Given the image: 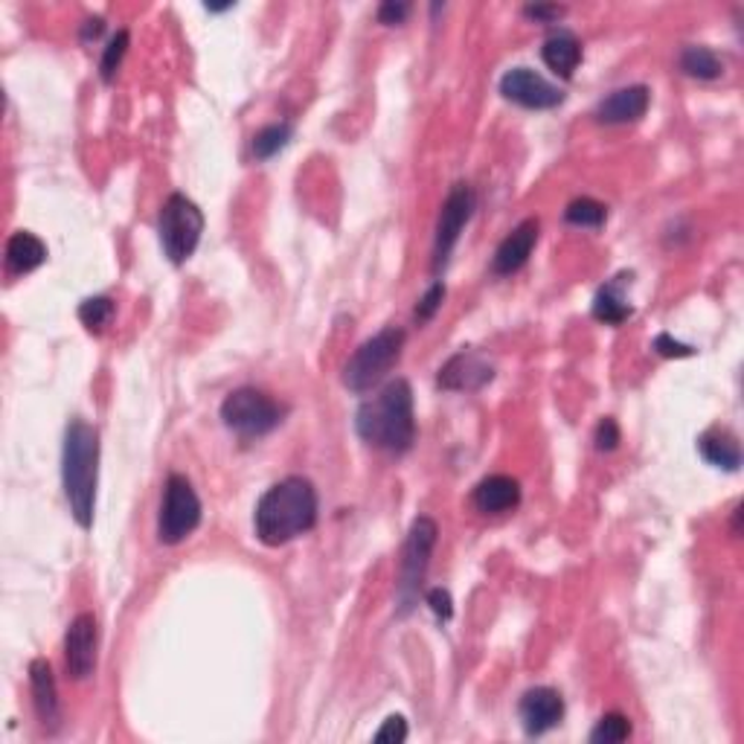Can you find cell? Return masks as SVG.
Instances as JSON below:
<instances>
[{"label": "cell", "mask_w": 744, "mask_h": 744, "mask_svg": "<svg viewBox=\"0 0 744 744\" xmlns=\"http://www.w3.org/2000/svg\"><path fill=\"white\" fill-rule=\"evenodd\" d=\"M593 442H597V451H614L616 445H620V424H616V419L605 416V419L597 424Z\"/></svg>", "instance_id": "29"}, {"label": "cell", "mask_w": 744, "mask_h": 744, "mask_svg": "<svg viewBox=\"0 0 744 744\" xmlns=\"http://www.w3.org/2000/svg\"><path fill=\"white\" fill-rule=\"evenodd\" d=\"M538 233H541V221H538V218H524V221L497 244V251H494L492 260L494 274H497V277H512V274H518V271L529 262L532 251H536Z\"/></svg>", "instance_id": "14"}, {"label": "cell", "mask_w": 744, "mask_h": 744, "mask_svg": "<svg viewBox=\"0 0 744 744\" xmlns=\"http://www.w3.org/2000/svg\"><path fill=\"white\" fill-rule=\"evenodd\" d=\"M677 64H681V70H684L686 76L701 79V82L719 79L721 73H724V64H721L719 56H716L710 47H698V44H693V47H684V52H681Z\"/></svg>", "instance_id": "22"}, {"label": "cell", "mask_w": 744, "mask_h": 744, "mask_svg": "<svg viewBox=\"0 0 744 744\" xmlns=\"http://www.w3.org/2000/svg\"><path fill=\"white\" fill-rule=\"evenodd\" d=\"M698 451H701V457L710 466L724 468V471H739L742 468V445L724 428H710L707 433H701L698 436Z\"/></svg>", "instance_id": "20"}, {"label": "cell", "mask_w": 744, "mask_h": 744, "mask_svg": "<svg viewBox=\"0 0 744 744\" xmlns=\"http://www.w3.org/2000/svg\"><path fill=\"white\" fill-rule=\"evenodd\" d=\"M628 283H632V274H616L611 283L599 288L597 297H593V317L599 323L620 326V323L632 317V303H628V295H625Z\"/></svg>", "instance_id": "18"}, {"label": "cell", "mask_w": 744, "mask_h": 744, "mask_svg": "<svg viewBox=\"0 0 744 744\" xmlns=\"http://www.w3.org/2000/svg\"><path fill=\"white\" fill-rule=\"evenodd\" d=\"M405 340V329H396V326H387L379 335H372L344 367V384L352 393H370L372 387H379L381 381L389 375V370L398 364Z\"/></svg>", "instance_id": "4"}, {"label": "cell", "mask_w": 744, "mask_h": 744, "mask_svg": "<svg viewBox=\"0 0 744 744\" xmlns=\"http://www.w3.org/2000/svg\"><path fill=\"white\" fill-rule=\"evenodd\" d=\"M501 94L509 103L529 108V111H547L555 105L564 103V91L553 82H547L541 73L529 68H512L503 73L501 79Z\"/></svg>", "instance_id": "10"}, {"label": "cell", "mask_w": 744, "mask_h": 744, "mask_svg": "<svg viewBox=\"0 0 744 744\" xmlns=\"http://www.w3.org/2000/svg\"><path fill=\"white\" fill-rule=\"evenodd\" d=\"M628 736H632V721L625 719L623 712H608L597 721V728L590 730L593 744H620Z\"/></svg>", "instance_id": "26"}, {"label": "cell", "mask_w": 744, "mask_h": 744, "mask_svg": "<svg viewBox=\"0 0 744 744\" xmlns=\"http://www.w3.org/2000/svg\"><path fill=\"white\" fill-rule=\"evenodd\" d=\"M424 602H428L433 614L440 616V620H445V623L454 616V599H451V593L445 588L428 590V593H424Z\"/></svg>", "instance_id": "31"}, {"label": "cell", "mask_w": 744, "mask_h": 744, "mask_svg": "<svg viewBox=\"0 0 744 744\" xmlns=\"http://www.w3.org/2000/svg\"><path fill=\"white\" fill-rule=\"evenodd\" d=\"M518 712L527 736H544V733L562 724L564 698L555 693L553 686H536V689L524 693Z\"/></svg>", "instance_id": "13"}, {"label": "cell", "mask_w": 744, "mask_h": 744, "mask_svg": "<svg viewBox=\"0 0 744 744\" xmlns=\"http://www.w3.org/2000/svg\"><path fill=\"white\" fill-rule=\"evenodd\" d=\"M655 352H658V356H663V358H689V356H695L693 347H686V344L675 340V338H672V335H667V332L655 338Z\"/></svg>", "instance_id": "32"}, {"label": "cell", "mask_w": 744, "mask_h": 744, "mask_svg": "<svg viewBox=\"0 0 744 744\" xmlns=\"http://www.w3.org/2000/svg\"><path fill=\"white\" fill-rule=\"evenodd\" d=\"M79 321L85 323L87 332H99L113 321V300L111 297H87L85 303L79 305Z\"/></svg>", "instance_id": "25"}, {"label": "cell", "mask_w": 744, "mask_h": 744, "mask_svg": "<svg viewBox=\"0 0 744 744\" xmlns=\"http://www.w3.org/2000/svg\"><path fill=\"white\" fill-rule=\"evenodd\" d=\"M407 15H410V3H396V0H387L379 7V21L387 26L405 24Z\"/></svg>", "instance_id": "33"}, {"label": "cell", "mask_w": 744, "mask_h": 744, "mask_svg": "<svg viewBox=\"0 0 744 744\" xmlns=\"http://www.w3.org/2000/svg\"><path fill=\"white\" fill-rule=\"evenodd\" d=\"M201 524V501L192 483L183 475H169L164 503L157 515V541L160 544H181Z\"/></svg>", "instance_id": "8"}, {"label": "cell", "mask_w": 744, "mask_h": 744, "mask_svg": "<svg viewBox=\"0 0 744 744\" xmlns=\"http://www.w3.org/2000/svg\"><path fill=\"white\" fill-rule=\"evenodd\" d=\"M494 367L485 361L480 352L475 349H463L457 356H451L445 364H442L440 375H436V384L442 389H451V393H477L483 389L485 384H492Z\"/></svg>", "instance_id": "12"}, {"label": "cell", "mask_w": 744, "mask_h": 744, "mask_svg": "<svg viewBox=\"0 0 744 744\" xmlns=\"http://www.w3.org/2000/svg\"><path fill=\"white\" fill-rule=\"evenodd\" d=\"M524 15L532 17V21H541V24H553L564 15V7H527Z\"/></svg>", "instance_id": "34"}, {"label": "cell", "mask_w": 744, "mask_h": 744, "mask_svg": "<svg viewBox=\"0 0 744 744\" xmlns=\"http://www.w3.org/2000/svg\"><path fill=\"white\" fill-rule=\"evenodd\" d=\"M436 536L440 527L433 518H416L410 532H407L405 550H401V571H398V616H407L419 602L422 593V581L431 567L433 547H436Z\"/></svg>", "instance_id": "5"}, {"label": "cell", "mask_w": 744, "mask_h": 744, "mask_svg": "<svg viewBox=\"0 0 744 744\" xmlns=\"http://www.w3.org/2000/svg\"><path fill=\"white\" fill-rule=\"evenodd\" d=\"M564 221L573 227H588V230H599L608 221V207L593 199H576L564 209Z\"/></svg>", "instance_id": "24"}, {"label": "cell", "mask_w": 744, "mask_h": 744, "mask_svg": "<svg viewBox=\"0 0 744 744\" xmlns=\"http://www.w3.org/2000/svg\"><path fill=\"white\" fill-rule=\"evenodd\" d=\"M99 623L94 614H79L64 634V667L73 681H85L96 672Z\"/></svg>", "instance_id": "11"}, {"label": "cell", "mask_w": 744, "mask_h": 744, "mask_svg": "<svg viewBox=\"0 0 744 744\" xmlns=\"http://www.w3.org/2000/svg\"><path fill=\"white\" fill-rule=\"evenodd\" d=\"M61 480L68 494L70 515L82 529L94 527L96 483H99V433L82 419H73L64 431Z\"/></svg>", "instance_id": "3"}, {"label": "cell", "mask_w": 744, "mask_h": 744, "mask_svg": "<svg viewBox=\"0 0 744 744\" xmlns=\"http://www.w3.org/2000/svg\"><path fill=\"white\" fill-rule=\"evenodd\" d=\"M442 300H445V286H442V279H436L428 291H424V297L419 300V305H416V321L419 323H428L436 317V312L442 309Z\"/></svg>", "instance_id": "28"}, {"label": "cell", "mask_w": 744, "mask_h": 744, "mask_svg": "<svg viewBox=\"0 0 744 744\" xmlns=\"http://www.w3.org/2000/svg\"><path fill=\"white\" fill-rule=\"evenodd\" d=\"M317 489L305 477H286L262 494L253 512L256 538L265 547H283L312 532L317 524Z\"/></svg>", "instance_id": "1"}, {"label": "cell", "mask_w": 744, "mask_h": 744, "mask_svg": "<svg viewBox=\"0 0 744 744\" xmlns=\"http://www.w3.org/2000/svg\"><path fill=\"white\" fill-rule=\"evenodd\" d=\"M475 213V192L468 183H454L448 199L442 204L440 221H436V239H433V271L440 274L451 260V251L457 248L459 233L468 225V218Z\"/></svg>", "instance_id": "9"}, {"label": "cell", "mask_w": 744, "mask_h": 744, "mask_svg": "<svg viewBox=\"0 0 744 744\" xmlns=\"http://www.w3.org/2000/svg\"><path fill=\"white\" fill-rule=\"evenodd\" d=\"M541 59H544V64L553 70L555 76L571 79L573 73H576V68L581 64L579 38L573 33H567V29H559V33L550 35L544 41V47H541Z\"/></svg>", "instance_id": "19"}, {"label": "cell", "mask_w": 744, "mask_h": 744, "mask_svg": "<svg viewBox=\"0 0 744 744\" xmlns=\"http://www.w3.org/2000/svg\"><path fill=\"white\" fill-rule=\"evenodd\" d=\"M471 501L483 515H503L520 503V483L509 475H489L475 485Z\"/></svg>", "instance_id": "16"}, {"label": "cell", "mask_w": 744, "mask_h": 744, "mask_svg": "<svg viewBox=\"0 0 744 744\" xmlns=\"http://www.w3.org/2000/svg\"><path fill=\"white\" fill-rule=\"evenodd\" d=\"M29 686H33V704L38 719L47 730L59 728V689H56V677L47 660H33L29 663Z\"/></svg>", "instance_id": "17"}, {"label": "cell", "mask_w": 744, "mask_h": 744, "mask_svg": "<svg viewBox=\"0 0 744 744\" xmlns=\"http://www.w3.org/2000/svg\"><path fill=\"white\" fill-rule=\"evenodd\" d=\"M125 50H129V29H120V33L108 41V47H105L103 52V61H99V76H103V82H113L122 59H125Z\"/></svg>", "instance_id": "27"}, {"label": "cell", "mask_w": 744, "mask_h": 744, "mask_svg": "<svg viewBox=\"0 0 744 744\" xmlns=\"http://www.w3.org/2000/svg\"><path fill=\"white\" fill-rule=\"evenodd\" d=\"M291 134H295V125H291V122L265 125V129L253 137V155H256V160H271L277 152H283V148L288 146Z\"/></svg>", "instance_id": "23"}, {"label": "cell", "mask_w": 744, "mask_h": 744, "mask_svg": "<svg viewBox=\"0 0 744 744\" xmlns=\"http://www.w3.org/2000/svg\"><path fill=\"white\" fill-rule=\"evenodd\" d=\"M651 103V91L646 85H628L614 91L611 96H605L602 103L597 105V117L599 122L605 125H625V122H637L646 117Z\"/></svg>", "instance_id": "15"}, {"label": "cell", "mask_w": 744, "mask_h": 744, "mask_svg": "<svg viewBox=\"0 0 744 744\" xmlns=\"http://www.w3.org/2000/svg\"><path fill=\"white\" fill-rule=\"evenodd\" d=\"M286 407L256 387H239L221 401V422L242 440L265 436L279 428Z\"/></svg>", "instance_id": "7"}, {"label": "cell", "mask_w": 744, "mask_h": 744, "mask_svg": "<svg viewBox=\"0 0 744 744\" xmlns=\"http://www.w3.org/2000/svg\"><path fill=\"white\" fill-rule=\"evenodd\" d=\"M47 262V244L33 236L29 230H17L12 233V239L7 242V268L17 277L24 274H33L35 268H41Z\"/></svg>", "instance_id": "21"}, {"label": "cell", "mask_w": 744, "mask_h": 744, "mask_svg": "<svg viewBox=\"0 0 744 744\" xmlns=\"http://www.w3.org/2000/svg\"><path fill=\"white\" fill-rule=\"evenodd\" d=\"M356 431L367 445L389 451V454H405L413 448L416 416L410 381H389L379 396L358 407Z\"/></svg>", "instance_id": "2"}, {"label": "cell", "mask_w": 744, "mask_h": 744, "mask_svg": "<svg viewBox=\"0 0 744 744\" xmlns=\"http://www.w3.org/2000/svg\"><path fill=\"white\" fill-rule=\"evenodd\" d=\"M103 29H105L103 17H87L85 29H82V38H85V41H91V38H94L96 41V38L103 35Z\"/></svg>", "instance_id": "35"}, {"label": "cell", "mask_w": 744, "mask_h": 744, "mask_svg": "<svg viewBox=\"0 0 744 744\" xmlns=\"http://www.w3.org/2000/svg\"><path fill=\"white\" fill-rule=\"evenodd\" d=\"M157 233H160V244L164 253L169 256L172 265H183L190 260L204 233V213L199 204L181 192H175L166 199L160 207V218H157Z\"/></svg>", "instance_id": "6"}, {"label": "cell", "mask_w": 744, "mask_h": 744, "mask_svg": "<svg viewBox=\"0 0 744 744\" xmlns=\"http://www.w3.org/2000/svg\"><path fill=\"white\" fill-rule=\"evenodd\" d=\"M375 742H381V744H398V742H405L407 739V721L401 719V716H389L384 724L379 728V733H375Z\"/></svg>", "instance_id": "30"}]
</instances>
